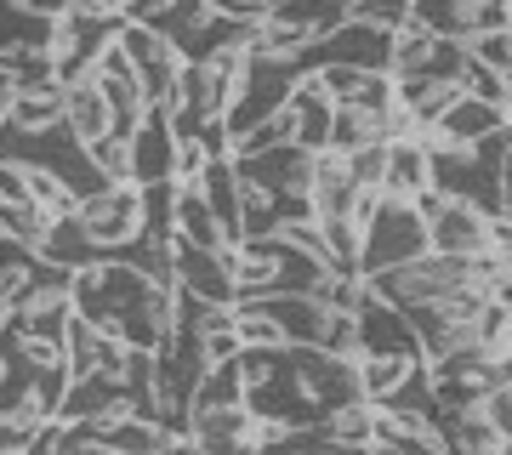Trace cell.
Masks as SVG:
<instances>
[{"mask_svg": "<svg viewBox=\"0 0 512 455\" xmlns=\"http://www.w3.org/2000/svg\"><path fill=\"white\" fill-rule=\"evenodd\" d=\"M69 302L80 319H92L97 330L120 336L126 347H154L177 325V285L148 279L137 262L109 256V262H86L69 273Z\"/></svg>", "mask_w": 512, "mask_h": 455, "instance_id": "6da1fadb", "label": "cell"}, {"mask_svg": "<svg viewBox=\"0 0 512 455\" xmlns=\"http://www.w3.org/2000/svg\"><path fill=\"white\" fill-rule=\"evenodd\" d=\"M18 6L29 12V18H46V23H52V18H63V12H69L74 0H18Z\"/></svg>", "mask_w": 512, "mask_h": 455, "instance_id": "cb8c5ba5", "label": "cell"}, {"mask_svg": "<svg viewBox=\"0 0 512 455\" xmlns=\"http://www.w3.org/2000/svg\"><path fill=\"white\" fill-rule=\"evenodd\" d=\"M348 160V177L359 182V188H382V165H387V137L382 143H365L353 148V154H342Z\"/></svg>", "mask_w": 512, "mask_h": 455, "instance_id": "7402d4cb", "label": "cell"}, {"mask_svg": "<svg viewBox=\"0 0 512 455\" xmlns=\"http://www.w3.org/2000/svg\"><path fill=\"white\" fill-rule=\"evenodd\" d=\"M188 433H194V450H251L256 444V416L251 404H222V410H194Z\"/></svg>", "mask_w": 512, "mask_h": 455, "instance_id": "30bf717a", "label": "cell"}, {"mask_svg": "<svg viewBox=\"0 0 512 455\" xmlns=\"http://www.w3.org/2000/svg\"><path fill=\"white\" fill-rule=\"evenodd\" d=\"M74 222L86 228V239L103 256H120L143 234V188L137 182H97L92 194L74 200Z\"/></svg>", "mask_w": 512, "mask_h": 455, "instance_id": "3957f363", "label": "cell"}, {"mask_svg": "<svg viewBox=\"0 0 512 455\" xmlns=\"http://www.w3.org/2000/svg\"><path fill=\"white\" fill-rule=\"evenodd\" d=\"M319 86L330 103H359V109H387L393 103V74L387 69H359V63H313Z\"/></svg>", "mask_w": 512, "mask_h": 455, "instance_id": "9c48e42d", "label": "cell"}, {"mask_svg": "<svg viewBox=\"0 0 512 455\" xmlns=\"http://www.w3.org/2000/svg\"><path fill=\"white\" fill-rule=\"evenodd\" d=\"M507 222H490L484 211H478L473 200H456V194H444L439 205H433V217H427V245L444 256H484L490 245H507Z\"/></svg>", "mask_w": 512, "mask_h": 455, "instance_id": "5b68a950", "label": "cell"}, {"mask_svg": "<svg viewBox=\"0 0 512 455\" xmlns=\"http://www.w3.org/2000/svg\"><path fill=\"white\" fill-rule=\"evenodd\" d=\"M410 18L439 40H473L484 29H507L512 6L507 0H410Z\"/></svg>", "mask_w": 512, "mask_h": 455, "instance_id": "8992f818", "label": "cell"}, {"mask_svg": "<svg viewBox=\"0 0 512 455\" xmlns=\"http://www.w3.org/2000/svg\"><path fill=\"white\" fill-rule=\"evenodd\" d=\"M421 359H410V353H359V382H365V399H387L393 387L416 370Z\"/></svg>", "mask_w": 512, "mask_h": 455, "instance_id": "ac0fdd59", "label": "cell"}, {"mask_svg": "<svg viewBox=\"0 0 512 455\" xmlns=\"http://www.w3.org/2000/svg\"><path fill=\"white\" fill-rule=\"evenodd\" d=\"M46 228H52V211H46V205H35V200H0V234H6V239H18V245L40 251Z\"/></svg>", "mask_w": 512, "mask_h": 455, "instance_id": "e0dca14e", "label": "cell"}, {"mask_svg": "<svg viewBox=\"0 0 512 455\" xmlns=\"http://www.w3.org/2000/svg\"><path fill=\"white\" fill-rule=\"evenodd\" d=\"M0 239H6V234H0Z\"/></svg>", "mask_w": 512, "mask_h": 455, "instance_id": "d4e9b609", "label": "cell"}, {"mask_svg": "<svg viewBox=\"0 0 512 455\" xmlns=\"http://www.w3.org/2000/svg\"><path fill=\"white\" fill-rule=\"evenodd\" d=\"M171 228H177V239H183V245H205V251L228 245L217 211H211V205H205V194H200V182H177V177H171Z\"/></svg>", "mask_w": 512, "mask_h": 455, "instance_id": "8fae6325", "label": "cell"}, {"mask_svg": "<svg viewBox=\"0 0 512 455\" xmlns=\"http://www.w3.org/2000/svg\"><path fill=\"white\" fill-rule=\"evenodd\" d=\"M40 256L57 262V268H69V273L86 268V262H109V256L86 239V228L74 222V211H69V217H52V228H46V239H40Z\"/></svg>", "mask_w": 512, "mask_h": 455, "instance_id": "2e32d148", "label": "cell"}, {"mask_svg": "<svg viewBox=\"0 0 512 455\" xmlns=\"http://www.w3.org/2000/svg\"><path fill=\"white\" fill-rule=\"evenodd\" d=\"M63 120V86L46 80V86H18L12 91V103H6V126L18 131H46Z\"/></svg>", "mask_w": 512, "mask_h": 455, "instance_id": "9a60e30c", "label": "cell"}, {"mask_svg": "<svg viewBox=\"0 0 512 455\" xmlns=\"http://www.w3.org/2000/svg\"><path fill=\"white\" fill-rule=\"evenodd\" d=\"M69 12L80 23H120L126 18V0H74Z\"/></svg>", "mask_w": 512, "mask_h": 455, "instance_id": "603a6c76", "label": "cell"}, {"mask_svg": "<svg viewBox=\"0 0 512 455\" xmlns=\"http://www.w3.org/2000/svg\"><path fill=\"white\" fill-rule=\"evenodd\" d=\"M63 126H69L86 148L114 131V109H109V97L97 91V80H74V86H63Z\"/></svg>", "mask_w": 512, "mask_h": 455, "instance_id": "7c38bea8", "label": "cell"}, {"mask_svg": "<svg viewBox=\"0 0 512 455\" xmlns=\"http://www.w3.org/2000/svg\"><path fill=\"white\" fill-rule=\"evenodd\" d=\"M177 291L200 296V302H239L234 268H228V245L205 251V245H183L177 239Z\"/></svg>", "mask_w": 512, "mask_h": 455, "instance_id": "ba28073f", "label": "cell"}, {"mask_svg": "<svg viewBox=\"0 0 512 455\" xmlns=\"http://www.w3.org/2000/svg\"><path fill=\"white\" fill-rule=\"evenodd\" d=\"M427 251V222L410 200H393L382 194L376 205V217L365 222V234H359V273H376L387 262H404V256Z\"/></svg>", "mask_w": 512, "mask_h": 455, "instance_id": "277c9868", "label": "cell"}, {"mask_svg": "<svg viewBox=\"0 0 512 455\" xmlns=\"http://www.w3.org/2000/svg\"><path fill=\"white\" fill-rule=\"evenodd\" d=\"M126 154H131V182L148 188V182H171V154H177V131H171V114L148 103L137 131L126 137Z\"/></svg>", "mask_w": 512, "mask_h": 455, "instance_id": "52a82bcc", "label": "cell"}, {"mask_svg": "<svg viewBox=\"0 0 512 455\" xmlns=\"http://www.w3.org/2000/svg\"><path fill=\"white\" fill-rule=\"evenodd\" d=\"M427 182H433V165H427L421 137H393V143H387V165H382V194L416 200Z\"/></svg>", "mask_w": 512, "mask_h": 455, "instance_id": "4fadbf2b", "label": "cell"}, {"mask_svg": "<svg viewBox=\"0 0 512 455\" xmlns=\"http://www.w3.org/2000/svg\"><path fill=\"white\" fill-rule=\"evenodd\" d=\"M92 165L103 182H131V154H126V137L109 131V137H97L92 143Z\"/></svg>", "mask_w": 512, "mask_h": 455, "instance_id": "d6986e66", "label": "cell"}, {"mask_svg": "<svg viewBox=\"0 0 512 455\" xmlns=\"http://www.w3.org/2000/svg\"><path fill=\"white\" fill-rule=\"evenodd\" d=\"M461 46L473 52V63H484V69H495V74L512 69V35H507V29H484V35L461 40Z\"/></svg>", "mask_w": 512, "mask_h": 455, "instance_id": "44dd1931", "label": "cell"}, {"mask_svg": "<svg viewBox=\"0 0 512 455\" xmlns=\"http://www.w3.org/2000/svg\"><path fill=\"white\" fill-rule=\"evenodd\" d=\"M507 154H512V131L495 126L490 137H478L467 148H439L427 154L433 165V188L473 200L490 222H507Z\"/></svg>", "mask_w": 512, "mask_h": 455, "instance_id": "7a4b0ae2", "label": "cell"}, {"mask_svg": "<svg viewBox=\"0 0 512 455\" xmlns=\"http://www.w3.org/2000/svg\"><path fill=\"white\" fill-rule=\"evenodd\" d=\"M348 18L359 23H376V29H404L410 23V0H348Z\"/></svg>", "mask_w": 512, "mask_h": 455, "instance_id": "ffe728a7", "label": "cell"}, {"mask_svg": "<svg viewBox=\"0 0 512 455\" xmlns=\"http://www.w3.org/2000/svg\"><path fill=\"white\" fill-rule=\"evenodd\" d=\"M382 114L387 109H359V103H336L330 109V131H325V148H336V154H353V148L365 143H382Z\"/></svg>", "mask_w": 512, "mask_h": 455, "instance_id": "5bb4252c", "label": "cell"}]
</instances>
